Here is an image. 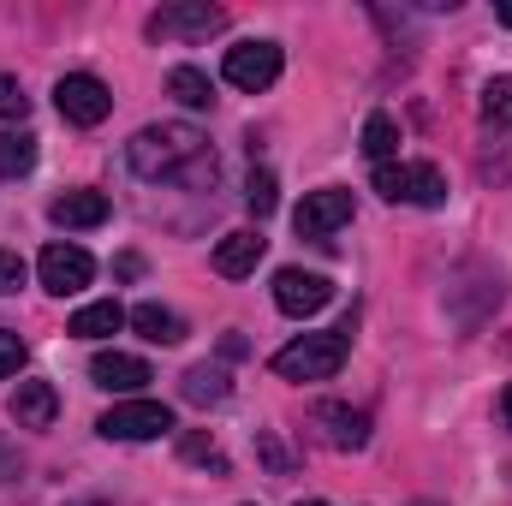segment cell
<instances>
[{
    "label": "cell",
    "mask_w": 512,
    "mask_h": 506,
    "mask_svg": "<svg viewBox=\"0 0 512 506\" xmlns=\"http://www.w3.org/2000/svg\"><path fill=\"white\" fill-rule=\"evenodd\" d=\"M126 161L137 179L149 185H203L215 179V149L209 137L185 120H161V126H143L126 143Z\"/></svg>",
    "instance_id": "cell-1"
},
{
    "label": "cell",
    "mask_w": 512,
    "mask_h": 506,
    "mask_svg": "<svg viewBox=\"0 0 512 506\" xmlns=\"http://www.w3.org/2000/svg\"><path fill=\"white\" fill-rule=\"evenodd\" d=\"M346 352H352V322L334 328V334H298V340H286L274 352V376L280 381H328V376H340Z\"/></svg>",
    "instance_id": "cell-2"
},
{
    "label": "cell",
    "mask_w": 512,
    "mask_h": 506,
    "mask_svg": "<svg viewBox=\"0 0 512 506\" xmlns=\"http://www.w3.org/2000/svg\"><path fill=\"white\" fill-rule=\"evenodd\" d=\"M376 191L387 203H411V209H441L447 203V179L429 161H387V167H376Z\"/></svg>",
    "instance_id": "cell-3"
},
{
    "label": "cell",
    "mask_w": 512,
    "mask_h": 506,
    "mask_svg": "<svg viewBox=\"0 0 512 506\" xmlns=\"http://www.w3.org/2000/svg\"><path fill=\"white\" fill-rule=\"evenodd\" d=\"M54 108H60L66 126H102V120L114 114V90H108L96 72H66V78L54 84Z\"/></svg>",
    "instance_id": "cell-4"
},
{
    "label": "cell",
    "mask_w": 512,
    "mask_h": 506,
    "mask_svg": "<svg viewBox=\"0 0 512 506\" xmlns=\"http://www.w3.org/2000/svg\"><path fill=\"white\" fill-rule=\"evenodd\" d=\"M215 30H227V12L209 6V0H173V6H161L149 18V36L155 42H203Z\"/></svg>",
    "instance_id": "cell-5"
},
{
    "label": "cell",
    "mask_w": 512,
    "mask_h": 506,
    "mask_svg": "<svg viewBox=\"0 0 512 506\" xmlns=\"http://www.w3.org/2000/svg\"><path fill=\"white\" fill-rule=\"evenodd\" d=\"M96 429L108 441H161V435H173V411L161 399H120L114 411H102Z\"/></svg>",
    "instance_id": "cell-6"
},
{
    "label": "cell",
    "mask_w": 512,
    "mask_h": 506,
    "mask_svg": "<svg viewBox=\"0 0 512 506\" xmlns=\"http://www.w3.org/2000/svg\"><path fill=\"white\" fill-rule=\"evenodd\" d=\"M280 42H239V48H227V84L233 90H245V96H262L274 78H280Z\"/></svg>",
    "instance_id": "cell-7"
},
{
    "label": "cell",
    "mask_w": 512,
    "mask_h": 506,
    "mask_svg": "<svg viewBox=\"0 0 512 506\" xmlns=\"http://www.w3.org/2000/svg\"><path fill=\"white\" fill-rule=\"evenodd\" d=\"M352 215H358L352 191H340V185H322V191H310V197L298 203L292 227H298V239H328V233H340Z\"/></svg>",
    "instance_id": "cell-8"
},
{
    "label": "cell",
    "mask_w": 512,
    "mask_h": 506,
    "mask_svg": "<svg viewBox=\"0 0 512 506\" xmlns=\"http://www.w3.org/2000/svg\"><path fill=\"white\" fill-rule=\"evenodd\" d=\"M36 274H42V292L72 298V292H84L96 280V262H90V251H78V245H48V251L36 256Z\"/></svg>",
    "instance_id": "cell-9"
},
{
    "label": "cell",
    "mask_w": 512,
    "mask_h": 506,
    "mask_svg": "<svg viewBox=\"0 0 512 506\" xmlns=\"http://www.w3.org/2000/svg\"><path fill=\"white\" fill-rule=\"evenodd\" d=\"M328 298H334V280H328V274H310V268H280V274H274V304H280V316H316Z\"/></svg>",
    "instance_id": "cell-10"
},
{
    "label": "cell",
    "mask_w": 512,
    "mask_h": 506,
    "mask_svg": "<svg viewBox=\"0 0 512 506\" xmlns=\"http://www.w3.org/2000/svg\"><path fill=\"white\" fill-rule=\"evenodd\" d=\"M12 423L18 429H54V417H60V393H54V381H18V393H12Z\"/></svg>",
    "instance_id": "cell-11"
},
{
    "label": "cell",
    "mask_w": 512,
    "mask_h": 506,
    "mask_svg": "<svg viewBox=\"0 0 512 506\" xmlns=\"http://www.w3.org/2000/svg\"><path fill=\"white\" fill-rule=\"evenodd\" d=\"M262 251H268V239H262L256 227H239V233H227V239L215 245V274H227V280H245V274H256Z\"/></svg>",
    "instance_id": "cell-12"
},
{
    "label": "cell",
    "mask_w": 512,
    "mask_h": 506,
    "mask_svg": "<svg viewBox=\"0 0 512 506\" xmlns=\"http://www.w3.org/2000/svg\"><path fill=\"white\" fill-rule=\"evenodd\" d=\"M90 381L108 387V393H137L143 381H155V376H149V364L131 358V352H96V358H90Z\"/></svg>",
    "instance_id": "cell-13"
},
{
    "label": "cell",
    "mask_w": 512,
    "mask_h": 506,
    "mask_svg": "<svg viewBox=\"0 0 512 506\" xmlns=\"http://www.w3.org/2000/svg\"><path fill=\"white\" fill-rule=\"evenodd\" d=\"M48 215H54V227L84 233V227H102V221H108V197H102V191H66V197L48 203Z\"/></svg>",
    "instance_id": "cell-14"
},
{
    "label": "cell",
    "mask_w": 512,
    "mask_h": 506,
    "mask_svg": "<svg viewBox=\"0 0 512 506\" xmlns=\"http://www.w3.org/2000/svg\"><path fill=\"white\" fill-rule=\"evenodd\" d=\"M316 423L328 429L334 447H364V441H370V417L352 411V405H340V399H322V405H316Z\"/></svg>",
    "instance_id": "cell-15"
},
{
    "label": "cell",
    "mask_w": 512,
    "mask_h": 506,
    "mask_svg": "<svg viewBox=\"0 0 512 506\" xmlns=\"http://www.w3.org/2000/svg\"><path fill=\"white\" fill-rule=\"evenodd\" d=\"M126 322L149 340V346H179V340H185V316H179V310H167V304H137Z\"/></svg>",
    "instance_id": "cell-16"
},
{
    "label": "cell",
    "mask_w": 512,
    "mask_h": 506,
    "mask_svg": "<svg viewBox=\"0 0 512 506\" xmlns=\"http://www.w3.org/2000/svg\"><path fill=\"white\" fill-rule=\"evenodd\" d=\"M120 328H126L120 298H96V304H84V310L72 316V328H66V334H78V340H108V334H120Z\"/></svg>",
    "instance_id": "cell-17"
},
{
    "label": "cell",
    "mask_w": 512,
    "mask_h": 506,
    "mask_svg": "<svg viewBox=\"0 0 512 506\" xmlns=\"http://www.w3.org/2000/svg\"><path fill=\"white\" fill-rule=\"evenodd\" d=\"M167 96L179 102V108H215V84H209V72H197V66H173L167 72Z\"/></svg>",
    "instance_id": "cell-18"
},
{
    "label": "cell",
    "mask_w": 512,
    "mask_h": 506,
    "mask_svg": "<svg viewBox=\"0 0 512 506\" xmlns=\"http://www.w3.org/2000/svg\"><path fill=\"white\" fill-rule=\"evenodd\" d=\"M483 126H489V137H512V78L483 84Z\"/></svg>",
    "instance_id": "cell-19"
},
{
    "label": "cell",
    "mask_w": 512,
    "mask_h": 506,
    "mask_svg": "<svg viewBox=\"0 0 512 506\" xmlns=\"http://www.w3.org/2000/svg\"><path fill=\"white\" fill-rule=\"evenodd\" d=\"M36 167V137L30 131H0V179H24Z\"/></svg>",
    "instance_id": "cell-20"
},
{
    "label": "cell",
    "mask_w": 512,
    "mask_h": 506,
    "mask_svg": "<svg viewBox=\"0 0 512 506\" xmlns=\"http://www.w3.org/2000/svg\"><path fill=\"white\" fill-rule=\"evenodd\" d=\"M227 393H233L227 370H215V364H197V370H185V399H191V405H221Z\"/></svg>",
    "instance_id": "cell-21"
},
{
    "label": "cell",
    "mask_w": 512,
    "mask_h": 506,
    "mask_svg": "<svg viewBox=\"0 0 512 506\" xmlns=\"http://www.w3.org/2000/svg\"><path fill=\"white\" fill-rule=\"evenodd\" d=\"M364 155H370L376 167H387V161L399 155V126H393V114H370V120H364Z\"/></svg>",
    "instance_id": "cell-22"
},
{
    "label": "cell",
    "mask_w": 512,
    "mask_h": 506,
    "mask_svg": "<svg viewBox=\"0 0 512 506\" xmlns=\"http://www.w3.org/2000/svg\"><path fill=\"white\" fill-rule=\"evenodd\" d=\"M274 203H280V185H274V173H268V167H256L251 185H245V209H251L256 221H268V215H274Z\"/></svg>",
    "instance_id": "cell-23"
},
{
    "label": "cell",
    "mask_w": 512,
    "mask_h": 506,
    "mask_svg": "<svg viewBox=\"0 0 512 506\" xmlns=\"http://www.w3.org/2000/svg\"><path fill=\"white\" fill-rule=\"evenodd\" d=\"M30 114V96H24V84L12 78V72H0V120H24Z\"/></svg>",
    "instance_id": "cell-24"
},
{
    "label": "cell",
    "mask_w": 512,
    "mask_h": 506,
    "mask_svg": "<svg viewBox=\"0 0 512 506\" xmlns=\"http://www.w3.org/2000/svg\"><path fill=\"white\" fill-rule=\"evenodd\" d=\"M179 453H185V459H197V465L227 471V459H221V453H215V441H203V435H179Z\"/></svg>",
    "instance_id": "cell-25"
},
{
    "label": "cell",
    "mask_w": 512,
    "mask_h": 506,
    "mask_svg": "<svg viewBox=\"0 0 512 506\" xmlns=\"http://www.w3.org/2000/svg\"><path fill=\"white\" fill-rule=\"evenodd\" d=\"M18 370H24V340H18L12 328H0V381L18 376Z\"/></svg>",
    "instance_id": "cell-26"
},
{
    "label": "cell",
    "mask_w": 512,
    "mask_h": 506,
    "mask_svg": "<svg viewBox=\"0 0 512 506\" xmlns=\"http://www.w3.org/2000/svg\"><path fill=\"white\" fill-rule=\"evenodd\" d=\"M18 286H24V256L0 251V298H6V292H18Z\"/></svg>",
    "instance_id": "cell-27"
},
{
    "label": "cell",
    "mask_w": 512,
    "mask_h": 506,
    "mask_svg": "<svg viewBox=\"0 0 512 506\" xmlns=\"http://www.w3.org/2000/svg\"><path fill=\"white\" fill-rule=\"evenodd\" d=\"M114 274H120V280H137V274H143V262H137V256H120V262H114Z\"/></svg>",
    "instance_id": "cell-28"
},
{
    "label": "cell",
    "mask_w": 512,
    "mask_h": 506,
    "mask_svg": "<svg viewBox=\"0 0 512 506\" xmlns=\"http://www.w3.org/2000/svg\"><path fill=\"white\" fill-rule=\"evenodd\" d=\"M501 423L512 429V381H507V393H501Z\"/></svg>",
    "instance_id": "cell-29"
},
{
    "label": "cell",
    "mask_w": 512,
    "mask_h": 506,
    "mask_svg": "<svg viewBox=\"0 0 512 506\" xmlns=\"http://www.w3.org/2000/svg\"><path fill=\"white\" fill-rule=\"evenodd\" d=\"M501 24H512V0H507V6H501Z\"/></svg>",
    "instance_id": "cell-30"
},
{
    "label": "cell",
    "mask_w": 512,
    "mask_h": 506,
    "mask_svg": "<svg viewBox=\"0 0 512 506\" xmlns=\"http://www.w3.org/2000/svg\"><path fill=\"white\" fill-rule=\"evenodd\" d=\"M411 506H441V501H411Z\"/></svg>",
    "instance_id": "cell-31"
},
{
    "label": "cell",
    "mask_w": 512,
    "mask_h": 506,
    "mask_svg": "<svg viewBox=\"0 0 512 506\" xmlns=\"http://www.w3.org/2000/svg\"><path fill=\"white\" fill-rule=\"evenodd\" d=\"M298 506H328V501H298Z\"/></svg>",
    "instance_id": "cell-32"
}]
</instances>
